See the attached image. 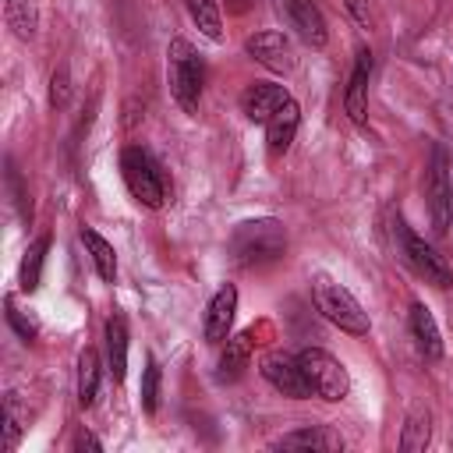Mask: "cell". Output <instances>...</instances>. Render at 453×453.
<instances>
[{"instance_id": "cell-8", "label": "cell", "mask_w": 453, "mask_h": 453, "mask_svg": "<svg viewBox=\"0 0 453 453\" xmlns=\"http://www.w3.org/2000/svg\"><path fill=\"white\" fill-rule=\"evenodd\" d=\"M244 53H248L258 67H265V71H273V74H290V71L297 67L294 42H290V35L280 32V28H258V32H251V35L244 39Z\"/></svg>"}, {"instance_id": "cell-23", "label": "cell", "mask_w": 453, "mask_h": 453, "mask_svg": "<svg viewBox=\"0 0 453 453\" xmlns=\"http://www.w3.org/2000/svg\"><path fill=\"white\" fill-rule=\"evenodd\" d=\"M191 21L198 25V32L212 42H223V7L219 0H184Z\"/></svg>"}, {"instance_id": "cell-19", "label": "cell", "mask_w": 453, "mask_h": 453, "mask_svg": "<svg viewBox=\"0 0 453 453\" xmlns=\"http://www.w3.org/2000/svg\"><path fill=\"white\" fill-rule=\"evenodd\" d=\"M99 379H103L99 350H96V347H81V354H78V372H74V393H78V403H81V407H92V403H96Z\"/></svg>"}, {"instance_id": "cell-3", "label": "cell", "mask_w": 453, "mask_h": 453, "mask_svg": "<svg viewBox=\"0 0 453 453\" xmlns=\"http://www.w3.org/2000/svg\"><path fill=\"white\" fill-rule=\"evenodd\" d=\"M166 85H170L173 103L188 117H195L198 106H202L205 64H202V53L195 50V42L184 39V35H173L170 46H166Z\"/></svg>"}, {"instance_id": "cell-11", "label": "cell", "mask_w": 453, "mask_h": 453, "mask_svg": "<svg viewBox=\"0 0 453 453\" xmlns=\"http://www.w3.org/2000/svg\"><path fill=\"white\" fill-rule=\"evenodd\" d=\"M368 85H372V50L361 46L354 53V64H350V74H347V88H343V113L354 124L368 120Z\"/></svg>"}, {"instance_id": "cell-18", "label": "cell", "mask_w": 453, "mask_h": 453, "mask_svg": "<svg viewBox=\"0 0 453 453\" xmlns=\"http://www.w3.org/2000/svg\"><path fill=\"white\" fill-rule=\"evenodd\" d=\"M103 340H106V368L113 375V382L120 386L127 379V322L120 311H113L103 326Z\"/></svg>"}, {"instance_id": "cell-29", "label": "cell", "mask_w": 453, "mask_h": 453, "mask_svg": "<svg viewBox=\"0 0 453 453\" xmlns=\"http://www.w3.org/2000/svg\"><path fill=\"white\" fill-rule=\"evenodd\" d=\"M343 4H347L350 18H354L357 25H368V21H372V0H343Z\"/></svg>"}, {"instance_id": "cell-16", "label": "cell", "mask_w": 453, "mask_h": 453, "mask_svg": "<svg viewBox=\"0 0 453 453\" xmlns=\"http://www.w3.org/2000/svg\"><path fill=\"white\" fill-rule=\"evenodd\" d=\"M407 329H411V340L421 350V357H428V361L442 357V333H439V322H435V315L425 301H411Z\"/></svg>"}, {"instance_id": "cell-14", "label": "cell", "mask_w": 453, "mask_h": 453, "mask_svg": "<svg viewBox=\"0 0 453 453\" xmlns=\"http://www.w3.org/2000/svg\"><path fill=\"white\" fill-rule=\"evenodd\" d=\"M251 350H255V329H241V333L226 336L223 354H219V361H216V382H219V386H234V382L248 372Z\"/></svg>"}, {"instance_id": "cell-17", "label": "cell", "mask_w": 453, "mask_h": 453, "mask_svg": "<svg viewBox=\"0 0 453 453\" xmlns=\"http://www.w3.org/2000/svg\"><path fill=\"white\" fill-rule=\"evenodd\" d=\"M297 127H301V106L294 99H287L269 120H265V145H269V156H283L294 138H297Z\"/></svg>"}, {"instance_id": "cell-20", "label": "cell", "mask_w": 453, "mask_h": 453, "mask_svg": "<svg viewBox=\"0 0 453 453\" xmlns=\"http://www.w3.org/2000/svg\"><path fill=\"white\" fill-rule=\"evenodd\" d=\"M78 237H81V244H85V251H88V258L96 265V276L103 283H113L117 280V251H113V244L96 226H81Z\"/></svg>"}, {"instance_id": "cell-2", "label": "cell", "mask_w": 453, "mask_h": 453, "mask_svg": "<svg viewBox=\"0 0 453 453\" xmlns=\"http://www.w3.org/2000/svg\"><path fill=\"white\" fill-rule=\"evenodd\" d=\"M308 283H311V304L326 322H333L347 336H368L372 333V319L347 283H340L329 273H311Z\"/></svg>"}, {"instance_id": "cell-27", "label": "cell", "mask_w": 453, "mask_h": 453, "mask_svg": "<svg viewBox=\"0 0 453 453\" xmlns=\"http://www.w3.org/2000/svg\"><path fill=\"white\" fill-rule=\"evenodd\" d=\"M4 14H7V25L14 28L18 39H32L35 35V7L28 0H7Z\"/></svg>"}, {"instance_id": "cell-25", "label": "cell", "mask_w": 453, "mask_h": 453, "mask_svg": "<svg viewBox=\"0 0 453 453\" xmlns=\"http://www.w3.org/2000/svg\"><path fill=\"white\" fill-rule=\"evenodd\" d=\"M25 428H28V414L21 411L18 393H7V396H4V439H0V446L11 453V449L21 442Z\"/></svg>"}, {"instance_id": "cell-15", "label": "cell", "mask_w": 453, "mask_h": 453, "mask_svg": "<svg viewBox=\"0 0 453 453\" xmlns=\"http://www.w3.org/2000/svg\"><path fill=\"white\" fill-rule=\"evenodd\" d=\"M269 449H319V453H336L343 449V435L329 425H301L269 442Z\"/></svg>"}, {"instance_id": "cell-26", "label": "cell", "mask_w": 453, "mask_h": 453, "mask_svg": "<svg viewBox=\"0 0 453 453\" xmlns=\"http://www.w3.org/2000/svg\"><path fill=\"white\" fill-rule=\"evenodd\" d=\"M159 386H163V368H159V361H156L152 354H145V368H142V396H138V403H142L145 414H156V411H159Z\"/></svg>"}, {"instance_id": "cell-6", "label": "cell", "mask_w": 453, "mask_h": 453, "mask_svg": "<svg viewBox=\"0 0 453 453\" xmlns=\"http://www.w3.org/2000/svg\"><path fill=\"white\" fill-rule=\"evenodd\" d=\"M425 202L432 216V230L439 237L449 234L453 226V156L446 145H432L428 163H425Z\"/></svg>"}, {"instance_id": "cell-4", "label": "cell", "mask_w": 453, "mask_h": 453, "mask_svg": "<svg viewBox=\"0 0 453 453\" xmlns=\"http://www.w3.org/2000/svg\"><path fill=\"white\" fill-rule=\"evenodd\" d=\"M393 237H396V251H400V258L411 265V273L418 276V280H425L428 287H435V290H446V287H453V269H449V262L439 255V248L435 244H428L403 216H396L393 219Z\"/></svg>"}, {"instance_id": "cell-21", "label": "cell", "mask_w": 453, "mask_h": 453, "mask_svg": "<svg viewBox=\"0 0 453 453\" xmlns=\"http://www.w3.org/2000/svg\"><path fill=\"white\" fill-rule=\"evenodd\" d=\"M432 442V411L428 407H411L407 411V418H403V428H400V449L403 453H418V449H425Z\"/></svg>"}, {"instance_id": "cell-24", "label": "cell", "mask_w": 453, "mask_h": 453, "mask_svg": "<svg viewBox=\"0 0 453 453\" xmlns=\"http://www.w3.org/2000/svg\"><path fill=\"white\" fill-rule=\"evenodd\" d=\"M4 319H7V326L18 333V340L32 343V340L39 336V319H35V311H32V308H25L14 294H7V297H4Z\"/></svg>"}, {"instance_id": "cell-12", "label": "cell", "mask_w": 453, "mask_h": 453, "mask_svg": "<svg viewBox=\"0 0 453 453\" xmlns=\"http://www.w3.org/2000/svg\"><path fill=\"white\" fill-rule=\"evenodd\" d=\"M283 11H287V21H290V28L297 32V39L304 46L322 50L329 42V25H326L315 0H283Z\"/></svg>"}, {"instance_id": "cell-22", "label": "cell", "mask_w": 453, "mask_h": 453, "mask_svg": "<svg viewBox=\"0 0 453 453\" xmlns=\"http://www.w3.org/2000/svg\"><path fill=\"white\" fill-rule=\"evenodd\" d=\"M46 255H50V234H39V237L25 248V255H21V269H18V283H21V290H25V294L39 290Z\"/></svg>"}, {"instance_id": "cell-28", "label": "cell", "mask_w": 453, "mask_h": 453, "mask_svg": "<svg viewBox=\"0 0 453 453\" xmlns=\"http://www.w3.org/2000/svg\"><path fill=\"white\" fill-rule=\"evenodd\" d=\"M67 96H71V78H67V67H60L50 78V106L53 110H64L67 106Z\"/></svg>"}, {"instance_id": "cell-13", "label": "cell", "mask_w": 453, "mask_h": 453, "mask_svg": "<svg viewBox=\"0 0 453 453\" xmlns=\"http://www.w3.org/2000/svg\"><path fill=\"white\" fill-rule=\"evenodd\" d=\"M287 99H290V92H287L280 81H251V85L241 92V113H244V120H251V124H265Z\"/></svg>"}, {"instance_id": "cell-10", "label": "cell", "mask_w": 453, "mask_h": 453, "mask_svg": "<svg viewBox=\"0 0 453 453\" xmlns=\"http://www.w3.org/2000/svg\"><path fill=\"white\" fill-rule=\"evenodd\" d=\"M234 315H237V287L234 283H219L205 304V319H202V336L209 347H223L230 329H234Z\"/></svg>"}, {"instance_id": "cell-30", "label": "cell", "mask_w": 453, "mask_h": 453, "mask_svg": "<svg viewBox=\"0 0 453 453\" xmlns=\"http://www.w3.org/2000/svg\"><path fill=\"white\" fill-rule=\"evenodd\" d=\"M74 449H92V453H99V449H103V442H99L92 432H85V428H81V432L74 435Z\"/></svg>"}, {"instance_id": "cell-7", "label": "cell", "mask_w": 453, "mask_h": 453, "mask_svg": "<svg viewBox=\"0 0 453 453\" xmlns=\"http://www.w3.org/2000/svg\"><path fill=\"white\" fill-rule=\"evenodd\" d=\"M297 365H301V372H304V379L311 386V396L329 400V403H340V400L350 396V372L326 347H304V350H297Z\"/></svg>"}, {"instance_id": "cell-1", "label": "cell", "mask_w": 453, "mask_h": 453, "mask_svg": "<svg viewBox=\"0 0 453 453\" xmlns=\"http://www.w3.org/2000/svg\"><path fill=\"white\" fill-rule=\"evenodd\" d=\"M226 251L237 269H248V273L269 269L287 255V226L276 216L241 219L226 237Z\"/></svg>"}, {"instance_id": "cell-9", "label": "cell", "mask_w": 453, "mask_h": 453, "mask_svg": "<svg viewBox=\"0 0 453 453\" xmlns=\"http://www.w3.org/2000/svg\"><path fill=\"white\" fill-rule=\"evenodd\" d=\"M258 372H262V379H265L276 393H283V396H290V400H308V396H311V386H308V379H304V372H301V365H297V354L265 350L262 361H258Z\"/></svg>"}, {"instance_id": "cell-5", "label": "cell", "mask_w": 453, "mask_h": 453, "mask_svg": "<svg viewBox=\"0 0 453 453\" xmlns=\"http://www.w3.org/2000/svg\"><path fill=\"white\" fill-rule=\"evenodd\" d=\"M120 177H124V188L127 195L145 205V209H163L166 205V173L163 166L152 159L149 149L142 145H124L120 152Z\"/></svg>"}]
</instances>
